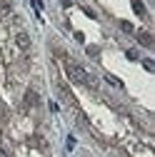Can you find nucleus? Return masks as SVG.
<instances>
[{"instance_id": "nucleus-1", "label": "nucleus", "mask_w": 155, "mask_h": 157, "mask_svg": "<svg viewBox=\"0 0 155 157\" xmlns=\"http://www.w3.org/2000/svg\"><path fill=\"white\" fill-rule=\"evenodd\" d=\"M25 110H30V107H35V105H40V95H38L35 90H25Z\"/></svg>"}, {"instance_id": "nucleus-4", "label": "nucleus", "mask_w": 155, "mask_h": 157, "mask_svg": "<svg viewBox=\"0 0 155 157\" xmlns=\"http://www.w3.org/2000/svg\"><path fill=\"white\" fill-rule=\"evenodd\" d=\"M10 10H13V3H10V0H0V17H5Z\"/></svg>"}, {"instance_id": "nucleus-3", "label": "nucleus", "mask_w": 155, "mask_h": 157, "mask_svg": "<svg viewBox=\"0 0 155 157\" xmlns=\"http://www.w3.org/2000/svg\"><path fill=\"white\" fill-rule=\"evenodd\" d=\"M138 40H140V45H143V48H153V35H150V33L140 30V33H138Z\"/></svg>"}, {"instance_id": "nucleus-8", "label": "nucleus", "mask_w": 155, "mask_h": 157, "mask_svg": "<svg viewBox=\"0 0 155 157\" xmlns=\"http://www.w3.org/2000/svg\"><path fill=\"white\" fill-rule=\"evenodd\" d=\"M0 157H8V152H5V150H3V147H0Z\"/></svg>"}, {"instance_id": "nucleus-5", "label": "nucleus", "mask_w": 155, "mask_h": 157, "mask_svg": "<svg viewBox=\"0 0 155 157\" xmlns=\"http://www.w3.org/2000/svg\"><path fill=\"white\" fill-rule=\"evenodd\" d=\"M133 10H135V13H138L140 17H145V5L140 3V0H133Z\"/></svg>"}, {"instance_id": "nucleus-6", "label": "nucleus", "mask_w": 155, "mask_h": 157, "mask_svg": "<svg viewBox=\"0 0 155 157\" xmlns=\"http://www.w3.org/2000/svg\"><path fill=\"white\" fill-rule=\"evenodd\" d=\"M120 30H125V33H133V25H130V23H125V20H120Z\"/></svg>"}, {"instance_id": "nucleus-2", "label": "nucleus", "mask_w": 155, "mask_h": 157, "mask_svg": "<svg viewBox=\"0 0 155 157\" xmlns=\"http://www.w3.org/2000/svg\"><path fill=\"white\" fill-rule=\"evenodd\" d=\"M15 45L20 48V50H30V35L28 33H15Z\"/></svg>"}, {"instance_id": "nucleus-7", "label": "nucleus", "mask_w": 155, "mask_h": 157, "mask_svg": "<svg viewBox=\"0 0 155 157\" xmlns=\"http://www.w3.org/2000/svg\"><path fill=\"white\" fill-rule=\"evenodd\" d=\"M125 55H128V57H130V60H138V50H128V52H125Z\"/></svg>"}, {"instance_id": "nucleus-9", "label": "nucleus", "mask_w": 155, "mask_h": 157, "mask_svg": "<svg viewBox=\"0 0 155 157\" xmlns=\"http://www.w3.org/2000/svg\"><path fill=\"white\" fill-rule=\"evenodd\" d=\"M0 137H3V132H0Z\"/></svg>"}]
</instances>
